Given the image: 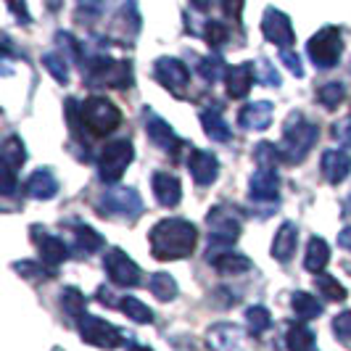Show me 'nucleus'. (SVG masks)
<instances>
[{"instance_id": "7", "label": "nucleus", "mask_w": 351, "mask_h": 351, "mask_svg": "<svg viewBox=\"0 0 351 351\" xmlns=\"http://www.w3.org/2000/svg\"><path fill=\"white\" fill-rule=\"evenodd\" d=\"M98 204H101L98 211H101L104 217H119V219H127V222L138 219L143 214V209H145L141 193H138L135 188H124V185L108 188V191L101 195Z\"/></svg>"}, {"instance_id": "47", "label": "nucleus", "mask_w": 351, "mask_h": 351, "mask_svg": "<svg viewBox=\"0 0 351 351\" xmlns=\"http://www.w3.org/2000/svg\"><path fill=\"white\" fill-rule=\"evenodd\" d=\"M8 3V8H11V14L19 19V21H24V24H29L32 16H29V8H27V0H5Z\"/></svg>"}, {"instance_id": "20", "label": "nucleus", "mask_w": 351, "mask_h": 351, "mask_svg": "<svg viewBox=\"0 0 351 351\" xmlns=\"http://www.w3.org/2000/svg\"><path fill=\"white\" fill-rule=\"evenodd\" d=\"M254 85V64H238V66H230L225 74V88H228L230 98H246Z\"/></svg>"}, {"instance_id": "19", "label": "nucleus", "mask_w": 351, "mask_h": 351, "mask_svg": "<svg viewBox=\"0 0 351 351\" xmlns=\"http://www.w3.org/2000/svg\"><path fill=\"white\" fill-rule=\"evenodd\" d=\"M209 264L219 272V275H243L251 269V259L243 254H232L228 248L219 251H209Z\"/></svg>"}, {"instance_id": "46", "label": "nucleus", "mask_w": 351, "mask_h": 351, "mask_svg": "<svg viewBox=\"0 0 351 351\" xmlns=\"http://www.w3.org/2000/svg\"><path fill=\"white\" fill-rule=\"evenodd\" d=\"M16 169H11L8 164H3V185H0V191H3V195H14V191H16Z\"/></svg>"}, {"instance_id": "1", "label": "nucleus", "mask_w": 351, "mask_h": 351, "mask_svg": "<svg viewBox=\"0 0 351 351\" xmlns=\"http://www.w3.org/2000/svg\"><path fill=\"white\" fill-rule=\"evenodd\" d=\"M148 241H151L154 259H158V262H177V259H188L195 251L198 230L188 219H161L151 228Z\"/></svg>"}, {"instance_id": "16", "label": "nucleus", "mask_w": 351, "mask_h": 351, "mask_svg": "<svg viewBox=\"0 0 351 351\" xmlns=\"http://www.w3.org/2000/svg\"><path fill=\"white\" fill-rule=\"evenodd\" d=\"M272 114H275V106L269 101H254V104H246L238 111V122H241L243 130L262 132L272 124Z\"/></svg>"}, {"instance_id": "40", "label": "nucleus", "mask_w": 351, "mask_h": 351, "mask_svg": "<svg viewBox=\"0 0 351 351\" xmlns=\"http://www.w3.org/2000/svg\"><path fill=\"white\" fill-rule=\"evenodd\" d=\"M317 291L328 301H346V296H349L346 288L335 280V278H330V275H319L317 278Z\"/></svg>"}, {"instance_id": "23", "label": "nucleus", "mask_w": 351, "mask_h": 351, "mask_svg": "<svg viewBox=\"0 0 351 351\" xmlns=\"http://www.w3.org/2000/svg\"><path fill=\"white\" fill-rule=\"evenodd\" d=\"M151 182H154V195L158 198L161 206H177V204H180V198H182V185H180V180H177L175 175H169V172H156V175L151 177Z\"/></svg>"}, {"instance_id": "2", "label": "nucleus", "mask_w": 351, "mask_h": 351, "mask_svg": "<svg viewBox=\"0 0 351 351\" xmlns=\"http://www.w3.org/2000/svg\"><path fill=\"white\" fill-rule=\"evenodd\" d=\"M82 74L88 88L127 90L132 88V64L127 58H108V56H90L82 61Z\"/></svg>"}, {"instance_id": "35", "label": "nucleus", "mask_w": 351, "mask_h": 351, "mask_svg": "<svg viewBox=\"0 0 351 351\" xmlns=\"http://www.w3.org/2000/svg\"><path fill=\"white\" fill-rule=\"evenodd\" d=\"M246 322H248V330L251 335H262L264 330H269L272 325V317H269V309L256 304V306H248L246 309Z\"/></svg>"}, {"instance_id": "8", "label": "nucleus", "mask_w": 351, "mask_h": 351, "mask_svg": "<svg viewBox=\"0 0 351 351\" xmlns=\"http://www.w3.org/2000/svg\"><path fill=\"white\" fill-rule=\"evenodd\" d=\"M306 53L312 58L317 69H333L341 61V53H343V37L338 27H322L317 35L309 37L306 43Z\"/></svg>"}, {"instance_id": "4", "label": "nucleus", "mask_w": 351, "mask_h": 351, "mask_svg": "<svg viewBox=\"0 0 351 351\" xmlns=\"http://www.w3.org/2000/svg\"><path fill=\"white\" fill-rule=\"evenodd\" d=\"M209 222V246L228 248L238 241L241 228H243V214L238 209H232L230 204H217L206 217Z\"/></svg>"}, {"instance_id": "25", "label": "nucleus", "mask_w": 351, "mask_h": 351, "mask_svg": "<svg viewBox=\"0 0 351 351\" xmlns=\"http://www.w3.org/2000/svg\"><path fill=\"white\" fill-rule=\"evenodd\" d=\"M209 343L211 349L217 351H235L241 346V330L230 322H219V325L209 328Z\"/></svg>"}, {"instance_id": "29", "label": "nucleus", "mask_w": 351, "mask_h": 351, "mask_svg": "<svg viewBox=\"0 0 351 351\" xmlns=\"http://www.w3.org/2000/svg\"><path fill=\"white\" fill-rule=\"evenodd\" d=\"M58 301H61V309H64L69 317H74V319H80L82 315H88V312H85V309H88V299H85L82 291L74 288V285H66V288L61 291Z\"/></svg>"}, {"instance_id": "53", "label": "nucleus", "mask_w": 351, "mask_h": 351, "mask_svg": "<svg viewBox=\"0 0 351 351\" xmlns=\"http://www.w3.org/2000/svg\"><path fill=\"white\" fill-rule=\"evenodd\" d=\"M346 214H351V193H349V198H346Z\"/></svg>"}, {"instance_id": "11", "label": "nucleus", "mask_w": 351, "mask_h": 351, "mask_svg": "<svg viewBox=\"0 0 351 351\" xmlns=\"http://www.w3.org/2000/svg\"><path fill=\"white\" fill-rule=\"evenodd\" d=\"M104 267H106V275L111 278L114 285L119 288H132L141 282V267L132 262L122 248H108L104 256Z\"/></svg>"}, {"instance_id": "32", "label": "nucleus", "mask_w": 351, "mask_h": 351, "mask_svg": "<svg viewBox=\"0 0 351 351\" xmlns=\"http://www.w3.org/2000/svg\"><path fill=\"white\" fill-rule=\"evenodd\" d=\"M148 288H151V293H154L158 301H164V304L177 299V282L169 272H156V275H151Z\"/></svg>"}, {"instance_id": "54", "label": "nucleus", "mask_w": 351, "mask_h": 351, "mask_svg": "<svg viewBox=\"0 0 351 351\" xmlns=\"http://www.w3.org/2000/svg\"><path fill=\"white\" fill-rule=\"evenodd\" d=\"M48 3H51V8H53V11L58 8V0H48Z\"/></svg>"}, {"instance_id": "14", "label": "nucleus", "mask_w": 351, "mask_h": 351, "mask_svg": "<svg viewBox=\"0 0 351 351\" xmlns=\"http://www.w3.org/2000/svg\"><path fill=\"white\" fill-rule=\"evenodd\" d=\"M32 238L37 241L40 259H43V264H45L51 272L69 256V248H66V243H64L58 235H51V232H45V230L40 232V228H32Z\"/></svg>"}, {"instance_id": "43", "label": "nucleus", "mask_w": 351, "mask_h": 351, "mask_svg": "<svg viewBox=\"0 0 351 351\" xmlns=\"http://www.w3.org/2000/svg\"><path fill=\"white\" fill-rule=\"evenodd\" d=\"M56 43L69 53V58H74V61H80V64H82V48H80V43H77L69 32H58V35H56Z\"/></svg>"}, {"instance_id": "39", "label": "nucleus", "mask_w": 351, "mask_h": 351, "mask_svg": "<svg viewBox=\"0 0 351 351\" xmlns=\"http://www.w3.org/2000/svg\"><path fill=\"white\" fill-rule=\"evenodd\" d=\"M204 40L209 43L211 48H222V45L230 40L228 24H222V21H217V19L206 21V24H204Z\"/></svg>"}, {"instance_id": "36", "label": "nucleus", "mask_w": 351, "mask_h": 351, "mask_svg": "<svg viewBox=\"0 0 351 351\" xmlns=\"http://www.w3.org/2000/svg\"><path fill=\"white\" fill-rule=\"evenodd\" d=\"M43 66L48 69V74L56 82H61V85L69 82V64H66V58L61 53H45L43 56Z\"/></svg>"}, {"instance_id": "3", "label": "nucleus", "mask_w": 351, "mask_h": 351, "mask_svg": "<svg viewBox=\"0 0 351 351\" xmlns=\"http://www.w3.org/2000/svg\"><path fill=\"white\" fill-rule=\"evenodd\" d=\"M319 138V127L304 119L301 111H293L288 117V122L282 127V141H280V154L285 164H299L306 158L312 151L315 141Z\"/></svg>"}, {"instance_id": "22", "label": "nucleus", "mask_w": 351, "mask_h": 351, "mask_svg": "<svg viewBox=\"0 0 351 351\" xmlns=\"http://www.w3.org/2000/svg\"><path fill=\"white\" fill-rule=\"evenodd\" d=\"M24 191L29 198H37V201H48L58 193V180L53 177L51 169H35L32 175L27 177L24 182Z\"/></svg>"}, {"instance_id": "49", "label": "nucleus", "mask_w": 351, "mask_h": 351, "mask_svg": "<svg viewBox=\"0 0 351 351\" xmlns=\"http://www.w3.org/2000/svg\"><path fill=\"white\" fill-rule=\"evenodd\" d=\"M219 8L232 19H241V11H243V0H219Z\"/></svg>"}, {"instance_id": "26", "label": "nucleus", "mask_w": 351, "mask_h": 351, "mask_svg": "<svg viewBox=\"0 0 351 351\" xmlns=\"http://www.w3.org/2000/svg\"><path fill=\"white\" fill-rule=\"evenodd\" d=\"M201 127H204V132L209 135L211 141H217V143H228L230 138H232V130H230V124L222 119L219 108H206V111H201Z\"/></svg>"}, {"instance_id": "41", "label": "nucleus", "mask_w": 351, "mask_h": 351, "mask_svg": "<svg viewBox=\"0 0 351 351\" xmlns=\"http://www.w3.org/2000/svg\"><path fill=\"white\" fill-rule=\"evenodd\" d=\"M259 74H262V77H259L262 85H267V88H280V74L272 66V61L262 58V61H259Z\"/></svg>"}, {"instance_id": "12", "label": "nucleus", "mask_w": 351, "mask_h": 351, "mask_svg": "<svg viewBox=\"0 0 351 351\" xmlns=\"http://www.w3.org/2000/svg\"><path fill=\"white\" fill-rule=\"evenodd\" d=\"M143 119H145L148 141L154 143L156 148H161L164 154H172V156H175L177 151H180V145H182V141L177 138L175 130L164 122L156 111H151V108H143Z\"/></svg>"}, {"instance_id": "6", "label": "nucleus", "mask_w": 351, "mask_h": 351, "mask_svg": "<svg viewBox=\"0 0 351 351\" xmlns=\"http://www.w3.org/2000/svg\"><path fill=\"white\" fill-rule=\"evenodd\" d=\"M132 156H135L132 141H127V138L108 141L101 148V156H98V175H101V180L108 182V185L119 182L122 175L127 172V167L132 164Z\"/></svg>"}, {"instance_id": "31", "label": "nucleus", "mask_w": 351, "mask_h": 351, "mask_svg": "<svg viewBox=\"0 0 351 351\" xmlns=\"http://www.w3.org/2000/svg\"><path fill=\"white\" fill-rule=\"evenodd\" d=\"M0 156H3V164H8L11 169L24 167V161H27V148H24V141H21L19 135H8V138L3 141Z\"/></svg>"}, {"instance_id": "33", "label": "nucleus", "mask_w": 351, "mask_h": 351, "mask_svg": "<svg viewBox=\"0 0 351 351\" xmlns=\"http://www.w3.org/2000/svg\"><path fill=\"white\" fill-rule=\"evenodd\" d=\"M117 306H119V309H122L130 319H135V322H141V325L154 322V312H151V309H148L143 301L135 299V296H124V299H119V304H117Z\"/></svg>"}, {"instance_id": "5", "label": "nucleus", "mask_w": 351, "mask_h": 351, "mask_svg": "<svg viewBox=\"0 0 351 351\" xmlns=\"http://www.w3.org/2000/svg\"><path fill=\"white\" fill-rule=\"evenodd\" d=\"M82 122L88 127L93 138H104L108 132H114L122 124V111L111 104L108 98L93 95L82 104Z\"/></svg>"}, {"instance_id": "13", "label": "nucleus", "mask_w": 351, "mask_h": 351, "mask_svg": "<svg viewBox=\"0 0 351 351\" xmlns=\"http://www.w3.org/2000/svg\"><path fill=\"white\" fill-rule=\"evenodd\" d=\"M262 35L267 43L278 45V48H291L293 45V27H291V19L285 16L278 8H267L262 16Z\"/></svg>"}, {"instance_id": "42", "label": "nucleus", "mask_w": 351, "mask_h": 351, "mask_svg": "<svg viewBox=\"0 0 351 351\" xmlns=\"http://www.w3.org/2000/svg\"><path fill=\"white\" fill-rule=\"evenodd\" d=\"M333 330H335V338H338V341L351 343V312H341V315L335 317Z\"/></svg>"}, {"instance_id": "28", "label": "nucleus", "mask_w": 351, "mask_h": 351, "mask_svg": "<svg viewBox=\"0 0 351 351\" xmlns=\"http://www.w3.org/2000/svg\"><path fill=\"white\" fill-rule=\"evenodd\" d=\"M330 262V246L322 241V238H312L309 246H306V259H304V267L309 272H322Z\"/></svg>"}, {"instance_id": "50", "label": "nucleus", "mask_w": 351, "mask_h": 351, "mask_svg": "<svg viewBox=\"0 0 351 351\" xmlns=\"http://www.w3.org/2000/svg\"><path fill=\"white\" fill-rule=\"evenodd\" d=\"M338 246L346 248V251L351 254V228L341 230V235H338Z\"/></svg>"}, {"instance_id": "48", "label": "nucleus", "mask_w": 351, "mask_h": 351, "mask_svg": "<svg viewBox=\"0 0 351 351\" xmlns=\"http://www.w3.org/2000/svg\"><path fill=\"white\" fill-rule=\"evenodd\" d=\"M16 272L19 275H24V278H45V272H43V267H37L35 262H16Z\"/></svg>"}, {"instance_id": "37", "label": "nucleus", "mask_w": 351, "mask_h": 351, "mask_svg": "<svg viewBox=\"0 0 351 351\" xmlns=\"http://www.w3.org/2000/svg\"><path fill=\"white\" fill-rule=\"evenodd\" d=\"M254 158L259 161V167H262V169H275V167H278V164L282 161L280 145L262 141L259 145H256V148H254Z\"/></svg>"}, {"instance_id": "18", "label": "nucleus", "mask_w": 351, "mask_h": 351, "mask_svg": "<svg viewBox=\"0 0 351 351\" xmlns=\"http://www.w3.org/2000/svg\"><path fill=\"white\" fill-rule=\"evenodd\" d=\"M319 167H322V175L328 182H343L346 177L351 175V156L346 151H338V148H330V151H325L322 154V161H319Z\"/></svg>"}, {"instance_id": "51", "label": "nucleus", "mask_w": 351, "mask_h": 351, "mask_svg": "<svg viewBox=\"0 0 351 351\" xmlns=\"http://www.w3.org/2000/svg\"><path fill=\"white\" fill-rule=\"evenodd\" d=\"M191 5H193L195 11H201V14H204V11H209L211 8V0H191Z\"/></svg>"}, {"instance_id": "34", "label": "nucleus", "mask_w": 351, "mask_h": 351, "mask_svg": "<svg viewBox=\"0 0 351 351\" xmlns=\"http://www.w3.org/2000/svg\"><path fill=\"white\" fill-rule=\"evenodd\" d=\"M198 74L204 77V82L214 85V82L225 80L228 69H225V61H222L219 56H206V58H201V61H198Z\"/></svg>"}, {"instance_id": "27", "label": "nucleus", "mask_w": 351, "mask_h": 351, "mask_svg": "<svg viewBox=\"0 0 351 351\" xmlns=\"http://www.w3.org/2000/svg\"><path fill=\"white\" fill-rule=\"evenodd\" d=\"M285 346H288V351H317V338L306 325L293 322V325H288Z\"/></svg>"}, {"instance_id": "55", "label": "nucleus", "mask_w": 351, "mask_h": 351, "mask_svg": "<svg viewBox=\"0 0 351 351\" xmlns=\"http://www.w3.org/2000/svg\"><path fill=\"white\" fill-rule=\"evenodd\" d=\"M53 351H61V349H53Z\"/></svg>"}, {"instance_id": "45", "label": "nucleus", "mask_w": 351, "mask_h": 351, "mask_svg": "<svg viewBox=\"0 0 351 351\" xmlns=\"http://www.w3.org/2000/svg\"><path fill=\"white\" fill-rule=\"evenodd\" d=\"M333 138L341 143V145L351 148V119H343V122L333 124Z\"/></svg>"}, {"instance_id": "52", "label": "nucleus", "mask_w": 351, "mask_h": 351, "mask_svg": "<svg viewBox=\"0 0 351 351\" xmlns=\"http://www.w3.org/2000/svg\"><path fill=\"white\" fill-rule=\"evenodd\" d=\"M130 351H154V349H151V346H138V343H132Z\"/></svg>"}, {"instance_id": "24", "label": "nucleus", "mask_w": 351, "mask_h": 351, "mask_svg": "<svg viewBox=\"0 0 351 351\" xmlns=\"http://www.w3.org/2000/svg\"><path fill=\"white\" fill-rule=\"evenodd\" d=\"M69 228H71V232H74V246H77V254H80V256H93V254H98V251L106 246L104 235L95 232L90 225L69 222Z\"/></svg>"}, {"instance_id": "21", "label": "nucleus", "mask_w": 351, "mask_h": 351, "mask_svg": "<svg viewBox=\"0 0 351 351\" xmlns=\"http://www.w3.org/2000/svg\"><path fill=\"white\" fill-rule=\"evenodd\" d=\"M296 243H299V228L293 222H282L280 230L275 232V241H272V256L278 262L288 264L296 254Z\"/></svg>"}, {"instance_id": "44", "label": "nucleus", "mask_w": 351, "mask_h": 351, "mask_svg": "<svg viewBox=\"0 0 351 351\" xmlns=\"http://www.w3.org/2000/svg\"><path fill=\"white\" fill-rule=\"evenodd\" d=\"M280 61L288 66V71L296 77V80H301L304 77V64H301V58H299V53H293V51H288V48H282L280 53Z\"/></svg>"}, {"instance_id": "30", "label": "nucleus", "mask_w": 351, "mask_h": 351, "mask_svg": "<svg viewBox=\"0 0 351 351\" xmlns=\"http://www.w3.org/2000/svg\"><path fill=\"white\" fill-rule=\"evenodd\" d=\"M291 306H293L296 317H299V319H304V322L317 319V317L322 315V304H319L315 296L304 293V291H296V293L291 296Z\"/></svg>"}, {"instance_id": "9", "label": "nucleus", "mask_w": 351, "mask_h": 351, "mask_svg": "<svg viewBox=\"0 0 351 351\" xmlns=\"http://www.w3.org/2000/svg\"><path fill=\"white\" fill-rule=\"evenodd\" d=\"M77 328H80V335L82 341L90 343V346H98V349H117L124 343V335L119 328H114L111 322H106L101 317L93 315H82L77 319Z\"/></svg>"}, {"instance_id": "38", "label": "nucleus", "mask_w": 351, "mask_h": 351, "mask_svg": "<svg viewBox=\"0 0 351 351\" xmlns=\"http://www.w3.org/2000/svg\"><path fill=\"white\" fill-rule=\"evenodd\" d=\"M317 98H319V104L325 106L328 111H333V108H338V106L343 104V98H346V88H343L341 82H328V85H322V88H319Z\"/></svg>"}, {"instance_id": "17", "label": "nucleus", "mask_w": 351, "mask_h": 351, "mask_svg": "<svg viewBox=\"0 0 351 351\" xmlns=\"http://www.w3.org/2000/svg\"><path fill=\"white\" fill-rule=\"evenodd\" d=\"M248 193L256 201H278V195H280V177H278V172L259 167V172L248 182Z\"/></svg>"}, {"instance_id": "15", "label": "nucleus", "mask_w": 351, "mask_h": 351, "mask_svg": "<svg viewBox=\"0 0 351 351\" xmlns=\"http://www.w3.org/2000/svg\"><path fill=\"white\" fill-rule=\"evenodd\" d=\"M188 169H191V175H193L195 182H198L201 188H206V185H211V182L217 180V175H219V161H217V156L209 154V151L193 148L191 156H188Z\"/></svg>"}, {"instance_id": "10", "label": "nucleus", "mask_w": 351, "mask_h": 351, "mask_svg": "<svg viewBox=\"0 0 351 351\" xmlns=\"http://www.w3.org/2000/svg\"><path fill=\"white\" fill-rule=\"evenodd\" d=\"M154 77L158 80V85H164L172 95L185 98L188 85H191V71H188V66H185L180 58H172V56L156 58V64H154Z\"/></svg>"}]
</instances>
